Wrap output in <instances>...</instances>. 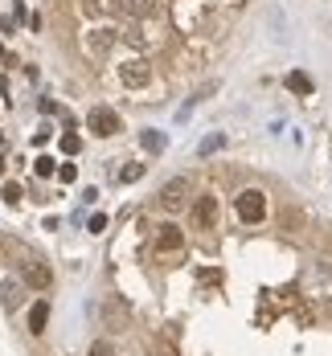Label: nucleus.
I'll list each match as a JSON object with an SVG mask.
<instances>
[{"label":"nucleus","instance_id":"cd10ccee","mask_svg":"<svg viewBox=\"0 0 332 356\" xmlns=\"http://www.w3.org/2000/svg\"><path fill=\"white\" fill-rule=\"evenodd\" d=\"M0 143H4V131H0Z\"/></svg>","mask_w":332,"mask_h":356},{"label":"nucleus","instance_id":"7ed1b4c3","mask_svg":"<svg viewBox=\"0 0 332 356\" xmlns=\"http://www.w3.org/2000/svg\"><path fill=\"white\" fill-rule=\"evenodd\" d=\"M86 127H90L99 140H107V136H115V131H119V115H115L111 107H95L90 115H86Z\"/></svg>","mask_w":332,"mask_h":356},{"label":"nucleus","instance_id":"4be33fe9","mask_svg":"<svg viewBox=\"0 0 332 356\" xmlns=\"http://www.w3.org/2000/svg\"><path fill=\"white\" fill-rule=\"evenodd\" d=\"M86 356H111V344L107 340H95V344H90V353Z\"/></svg>","mask_w":332,"mask_h":356},{"label":"nucleus","instance_id":"a211bd4d","mask_svg":"<svg viewBox=\"0 0 332 356\" xmlns=\"http://www.w3.org/2000/svg\"><path fill=\"white\" fill-rule=\"evenodd\" d=\"M279 221H283V229H299V225H303V213H299V209H283Z\"/></svg>","mask_w":332,"mask_h":356},{"label":"nucleus","instance_id":"f3484780","mask_svg":"<svg viewBox=\"0 0 332 356\" xmlns=\"http://www.w3.org/2000/svg\"><path fill=\"white\" fill-rule=\"evenodd\" d=\"M221 143H226V136H205V140H201V147H197V152H201V156H214V152H218Z\"/></svg>","mask_w":332,"mask_h":356},{"label":"nucleus","instance_id":"f257e3e1","mask_svg":"<svg viewBox=\"0 0 332 356\" xmlns=\"http://www.w3.org/2000/svg\"><path fill=\"white\" fill-rule=\"evenodd\" d=\"M234 209H238V221L258 225V221L267 217V193H262V188H242L238 201H234Z\"/></svg>","mask_w":332,"mask_h":356},{"label":"nucleus","instance_id":"412c9836","mask_svg":"<svg viewBox=\"0 0 332 356\" xmlns=\"http://www.w3.org/2000/svg\"><path fill=\"white\" fill-rule=\"evenodd\" d=\"M86 229H90V234H103V229H107V217H103V213H95L90 221H86Z\"/></svg>","mask_w":332,"mask_h":356},{"label":"nucleus","instance_id":"6ab92c4d","mask_svg":"<svg viewBox=\"0 0 332 356\" xmlns=\"http://www.w3.org/2000/svg\"><path fill=\"white\" fill-rule=\"evenodd\" d=\"M62 152H66V156H78V152H82V140H78L74 131H66V136H62Z\"/></svg>","mask_w":332,"mask_h":356},{"label":"nucleus","instance_id":"4468645a","mask_svg":"<svg viewBox=\"0 0 332 356\" xmlns=\"http://www.w3.org/2000/svg\"><path fill=\"white\" fill-rule=\"evenodd\" d=\"M33 172H37L41 180L58 177V160H49V156H37V160H33Z\"/></svg>","mask_w":332,"mask_h":356},{"label":"nucleus","instance_id":"f03ea898","mask_svg":"<svg viewBox=\"0 0 332 356\" xmlns=\"http://www.w3.org/2000/svg\"><path fill=\"white\" fill-rule=\"evenodd\" d=\"M119 82H123L127 90H144L148 82H152V66H148L144 58H132V62L119 66Z\"/></svg>","mask_w":332,"mask_h":356},{"label":"nucleus","instance_id":"f8f14e48","mask_svg":"<svg viewBox=\"0 0 332 356\" xmlns=\"http://www.w3.org/2000/svg\"><path fill=\"white\" fill-rule=\"evenodd\" d=\"M287 90H292V95H312V78L303 70H292L287 74Z\"/></svg>","mask_w":332,"mask_h":356},{"label":"nucleus","instance_id":"393cba45","mask_svg":"<svg viewBox=\"0 0 332 356\" xmlns=\"http://www.w3.org/2000/svg\"><path fill=\"white\" fill-rule=\"evenodd\" d=\"M54 4H58V8H70L74 0H54Z\"/></svg>","mask_w":332,"mask_h":356},{"label":"nucleus","instance_id":"9d476101","mask_svg":"<svg viewBox=\"0 0 332 356\" xmlns=\"http://www.w3.org/2000/svg\"><path fill=\"white\" fill-rule=\"evenodd\" d=\"M111 45H115V33H111V29H95V33L86 37V49H90L95 58H103Z\"/></svg>","mask_w":332,"mask_h":356},{"label":"nucleus","instance_id":"bb28decb","mask_svg":"<svg viewBox=\"0 0 332 356\" xmlns=\"http://www.w3.org/2000/svg\"><path fill=\"white\" fill-rule=\"evenodd\" d=\"M0 177H4V160H0Z\"/></svg>","mask_w":332,"mask_h":356},{"label":"nucleus","instance_id":"a878e982","mask_svg":"<svg viewBox=\"0 0 332 356\" xmlns=\"http://www.w3.org/2000/svg\"><path fill=\"white\" fill-rule=\"evenodd\" d=\"M0 58H4V41H0Z\"/></svg>","mask_w":332,"mask_h":356},{"label":"nucleus","instance_id":"39448f33","mask_svg":"<svg viewBox=\"0 0 332 356\" xmlns=\"http://www.w3.org/2000/svg\"><path fill=\"white\" fill-rule=\"evenodd\" d=\"M193 225H197V229H214V225H218V197L205 193V197L193 201Z\"/></svg>","mask_w":332,"mask_h":356},{"label":"nucleus","instance_id":"2eb2a0df","mask_svg":"<svg viewBox=\"0 0 332 356\" xmlns=\"http://www.w3.org/2000/svg\"><path fill=\"white\" fill-rule=\"evenodd\" d=\"M0 201H4V205H21V184H17V180H8V184L0 188Z\"/></svg>","mask_w":332,"mask_h":356},{"label":"nucleus","instance_id":"1a4fd4ad","mask_svg":"<svg viewBox=\"0 0 332 356\" xmlns=\"http://www.w3.org/2000/svg\"><path fill=\"white\" fill-rule=\"evenodd\" d=\"M103 312H107V323H111V327H119V332H123V327L132 323V312H127V303H123L119 295H111V299H107V307H103Z\"/></svg>","mask_w":332,"mask_h":356},{"label":"nucleus","instance_id":"20e7f679","mask_svg":"<svg viewBox=\"0 0 332 356\" xmlns=\"http://www.w3.org/2000/svg\"><path fill=\"white\" fill-rule=\"evenodd\" d=\"M184 246V234L177 221H164V225H156V254H177Z\"/></svg>","mask_w":332,"mask_h":356},{"label":"nucleus","instance_id":"9b49d317","mask_svg":"<svg viewBox=\"0 0 332 356\" xmlns=\"http://www.w3.org/2000/svg\"><path fill=\"white\" fill-rule=\"evenodd\" d=\"M45 323H49V303H45V299H37L33 307H29V332L41 336V332H45Z\"/></svg>","mask_w":332,"mask_h":356},{"label":"nucleus","instance_id":"ddd939ff","mask_svg":"<svg viewBox=\"0 0 332 356\" xmlns=\"http://www.w3.org/2000/svg\"><path fill=\"white\" fill-rule=\"evenodd\" d=\"M25 303V283H4V307H21Z\"/></svg>","mask_w":332,"mask_h":356},{"label":"nucleus","instance_id":"dca6fc26","mask_svg":"<svg viewBox=\"0 0 332 356\" xmlns=\"http://www.w3.org/2000/svg\"><path fill=\"white\" fill-rule=\"evenodd\" d=\"M140 143H144L148 152H164V136H160V131H144V136H140Z\"/></svg>","mask_w":332,"mask_h":356},{"label":"nucleus","instance_id":"0eeeda50","mask_svg":"<svg viewBox=\"0 0 332 356\" xmlns=\"http://www.w3.org/2000/svg\"><path fill=\"white\" fill-rule=\"evenodd\" d=\"M184 197H189V180L184 177H173L164 188H160V205H164V209H181Z\"/></svg>","mask_w":332,"mask_h":356},{"label":"nucleus","instance_id":"b1692460","mask_svg":"<svg viewBox=\"0 0 332 356\" xmlns=\"http://www.w3.org/2000/svg\"><path fill=\"white\" fill-rule=\"evenodd\" d=\"M82 8H86L90 17H99V13H103V0H82Z\"/></svg>","mask_w":332,"mask_h":356},{"label":"nucleus","instance_id":"5701e85b","mask_svg":"<svg viewBox=\"0 0 332 356\" xmlns=\"http://www.w3.org/2000/svg\"><path fill=\"white\" fill-rule=\"evenodd\" d=\"M74 177H78V168H74V164H62V168H58V180H66V184H70Z\"/></svg>","mask_w":332,"mask_h":356},{"label":"nucleus","instance_id":"423d86ee","mask_svg":"<svg viewBox=\"0 0 332 356\" xmlns=\"http://www.w3.org/2000/svg\"><path fill=\"white\" fill-rule=\"evenodd\" d=\"M21 283L33 286V291H45V286L54 283V270L45 262H21Z\"/></svg>","mask_w":332,"mask_h":356},{"label":"nucleus","instance_id":"6e6552de","mask_svg":"<svg viewBox=\"0 0 332 356\" xmlns=\"http://www.w3.org/2000/svg\"><path fill=\"white\" fill-rule=\"evenodd\" d=\"M119 8H123L127 17H136V21H152V17H160V0H119Z\"/></svg>","mask_w":332,"mask_h":356},{"label":"nucleus","instance_id":"aec40b11","mask_svg":"<svg viewBox=\"0 0 332 356\" xmlns=\"http://www.w3.org/2000/svg\"><path fill=\"white\" fill-rule=\"evenodd\" d=\"M140 177H144V168H140V164H127V168L119 172V180H127V184H132V180H140Z\"/></svg>","mask_w":332,"mask_h":356}]
</instances>
